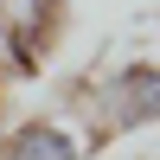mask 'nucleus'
Instances as JSON below:
<instances>
[{
    "instance_id": "obj_2",
    "label": "nucleus",
    "mask_w": 160,
    "mask_h": 160,
    "mask_svg": "<svg viewBox=\"0 0 160 160\" xmlns=\"http://www.w3.org/2000/svg\"><path fill=\"white\" fill-rule=\"evenodd\" d=\"M64 32V0H0V77H38Z\"/></svg>"
},
{
    "instance_id": "obj_4",
    "label": "nucleus",
    "mask_w": 160,
    "mask_h": 160,
    "mask_svg": "<svg viewBox=\"0 0 160 160\" xmlns=\"http://www.w3.org/2000/svg\"><path fill=\"white\" fill-rule=\"evenodd\" d=\"M0 102H7V77H0Z\"/></svg>"
},
{
    "instance_id": "obj_5",
    "label": "nucleus",
    "mask_w": 160,
    "mask_h": 160,
    "mask_svg": "<svg viewBox=\"0 0 160 160\" xmlns=\"http://www.w3.org/2000/svg\"><path fill=\"white\" fill-rule=\"evenodd\" d=\"M154 38H160V26H154ZM154 58H160V51H154Z\"/></svg>"
},
{
    "instance_id": "obj_6",
    "label": "nucleus",
    "mask_w": 160,
    "mask_h": 160,
    "mask_svg": "<svg viewBox=\"0 0 160 160\" xmlns=\"http://www.w3.org/2000/svg\"><path fill=\"white\" fill-rule=\"evenodd\" d=\"M154 160H160V154H154Z\"/></svg>"
},
{
    "instance_id": "obj_3",
    "label": "nucleus",
    "mask_w": 160,
    "mask_h": 160,
    "mask_svg": "<svg viewBox=\"0 0 160 160\" xmlns=\"http://www.w3.org/2000/svg\"><path fill=\"white\" fill-rule=\"evenodd\" d=\"M90 135L77 115H19L0 128V160H83Z\"/></svg>"
},
{
    "instance_id": "obj_1",
    "label": "nucleus",
    "mask_w": 160,
    "mask_h": 160,
    "mask_svg": "<svg viewBox=\"0 0 160 160\" xmlns=\"http://www.w3.org/2000/svg\"><path fill=\"white\" fill-rule=\"evenodd\" d=\"M77 115H83L90 141L160 128V58L141 51V58H115L102 71H90L83 90H77Z\"/></svg>"
}]
</instances>
